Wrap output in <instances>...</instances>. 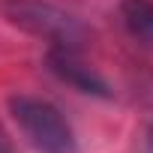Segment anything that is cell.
Instances as JSON below:
<instances>
[{"label": "cell", "instance_id": "obj_1", "mask_svg": "<svg viewBox=\"0 0 153 153\" xmlns=\"http://www.w3.org/2000/svg\"><path fill=\"white\" fill-rule=\"evenodd\" d=\"M9 114H12L18 132L24 135V141L36 153H78L75 129L69 126L66 114L54 102H48L42 96L15 93V96H9Z\"/></svg>", "mask_w": 153, "mask_h": 153}, {"label": "cell", "instance_id": "obj_2", "mask_svg": "<svg viewBox=\"0 0 153 153\" xmlns=\"http://www.w3.org/2000/svg\"><path fill=\"white\" fill-rule=\"evenodd\" d=\"M0 18L6 24L45 39L51 48H78L87 39L84 24L69 15L66 9L48 3V0H0Z\"/></svg>", "mask_w": 153, "mask_h": 153}, {"label": "cell", "instance_id": "obj_3", "mask_svg": "<svg viewBox=\"0 0 153 153\" xmlns=\"http://www.w3.org/2000/svg\"><path fill=\"white\" fill-rule=\"evenodd\" d=\"M48 69L57 75L60 81H66L69 87L81 90V93H93V96H111L105 78L81 60L78 48H48Z\"/></svg>", "mask_w": 153, "mask_h": 153}, {"label": "cell", "instance_id": "obj_4", "mask_svg": "<svg viewBox=\"0 0 153 153\" xmlns=\"http://www.w3.org/2000/svg\"><path fill=\"white\" fill-rule=\"evenodd\" d=\"M120 18L135 39L153 45V0H123Z\"/></svg>", "mask_w": 153, "mask_h": 153}, {"label": "cell", "instance_id": "obj_5", "mask_svg": "<svg viewBox=\"0 0 153 153\" xmlns=\"http://www.w3.org/2000/svg\"><path fill=\"white\" fill-rule=\"evenodd\" d=\"M141 153H153V126L147 129V135H144V144H141Z\"/></svg>", "mask_w": 153, "mask_h": 153}, {"label": "cell", "instance_id": "obj_6", "mask_svg": "<svg viewBox=\"0 0 153 153\" xmlns=\"http://www.w3.org/2000/svg\"><path fill=\"white\" fill-rule=\"evenodd\" d=\"M0 153H12V150H9V144L3 141V135H0Z\"/></svg>", "mask_w": 153, "mask_h": 153}]
</instances>
